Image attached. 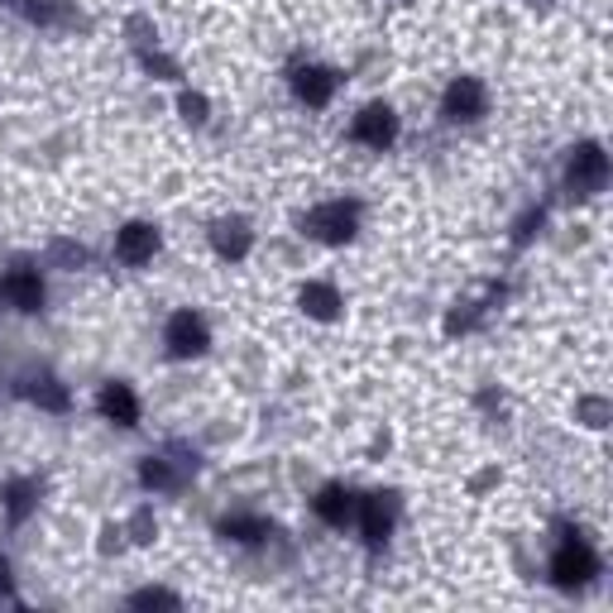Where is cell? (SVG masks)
I'll use <instances>...</instances> for the list:
<instances>
[{
    "label": "cell",
    "mask_w": 613,
    "mask_h": 613,
    "mask_svg": "<svg viewBox=\"0 0 613 613\" xmlns=\"http://www.w3.org/2000/svg\"><path fill=\"white\" fill-rule=\"evenodd\" d=\"M594 575H599L594 547L585 542V537H566V542L556 547V556H551V580H556L561 590H575V585H590Z\"/></svg>",
    "instance_id": "1"
},
{
    "label": "cell",
    "mask_w": 613,
    "mask_h": 613,
    "mask_svg": "<svg viewBox=\"0 0 613 613\" xmlns=\"http://www.w3.org/2000/svg\"><path fill=\"white\" fill-rule=\"evenodd\" d=\"M566 183H571L575 197H594V192H604V183H609V154L599 149V144H575L571 168H566Z\"/></svg>",
    "instance_id": "2"
},
{
    "label": "cell",
    "mask_w": 613,
    "mask_h": 613,
    "mask_svg": "<svg viewBox=\"0 0 613 613\" xmlns=\"http://www.w3.org/2000/svg\"><path fill=\"white\" fill-rule=\"evenodd\" d=\"M355 225H359V201H327V207L307 216V231L327 240V245H345L355 235Z\"/></svg>",
    "instance_id": "3"
},
{
    "label": "cell",
    "mask_w": 613,
    "mask_h": 613,
    "mask_svg": "<svg viewBox=\"0 0 613 613\" xmlns=\"http://www.w3.org/2000/svg\"><path fill=\"white\" fill-rule=\"evenodd\" d=\"M163 345H168V355L192 359V355H201L211 345V331H207V321H201L197 311H173L168 327H163Z\"/></svg>",
    "instance_id": "4"
},
{
    "label": "cell",
    "mask_w": 613,
    "mask_h": 613,
    "mask_svg": "<svg viewBox=\"0 0 613 613\" xmlns=\"http://www.w3.org/2000/svg\"><path fill=\"white\" fill-rule=\"evenodd\" d=\"M489 111V91L479 87L475 77H455L446 96H441V115L455 120V125H470V120H479Z\"/></svg>",
    "instance_id": "5"
},
{
    "label": "cell",
    "mask_w": 613,
    "mask_h": 613,
    "mask_svg": "<svg viewBox=\"0 0 613 613\" xmlns=\"http://www.w3.org/2000/svg\"><path fill=\"white\" fill-rule=\"evenodd\" d=\"M0 303L15 307V311H39L44 307V283L34 269H10L0 279Z\"/></svg>",
    "instance_id": "6"
},
{
    "label": "cell",
    "mask_w": 613,
    "mask_h": 613,
    "mask_svg": "<svg viewBox=\"0 0 613 613\" xmlns=\"http://www.w3.org/2000/svg\"><path fill=\"white\" fill-rule=\"evenodd\" d=\"M355 139L369 144V149H389V144L399 139V115H393L389 106H365V111L355 115Z\"/></svg>",
    "instance_id": "7"
},
{
    "label": "cell",
    "mask_w": 613,
    "mask_h": 613,
    "mask_svg": "<svg viewBox=\"0 0 613 613\" xmlns=\"http://www.w3.org/2000/svg\"><path fill=\"white\" fill-rule=\"evenodd\" d=\"M154 249H159V231H154V225H144V221L125 225V231H120V240H115V255H120V263H130V269L149 263Z\"/></svg>",
    "instance_id": "8"
},
{
    "label": "cell",
    "mask_w": 613,
    "mask_h": 613,
    "mask_svg": "<svg viewBox=\"0 0 613 613\" xmlns=\"http://www.w3.org/2000/svg\"><path fill=\"white\" fill-rule=\"evenodd\" d=\"M96 403H101L106 422H115V427H135L139 422V399L130 393V383H106Z\"/></svg>",
    "instance_id": "9"
},
{
    "label": "cell",
    "mask_w": 613,
    "mask_h": 613,
    "mask_svg": "<svg viewBox=\"0 0 613 613\" xmlns=\"http://www.w3.org/2000/svg\"><path fill=\"white\" fill-rule=\"evenodd\" d=\"M359 527H365V542L369 547L389 542V532H393V503H383V494L365 499V503H359Z\"/></svg>",
    "instance_id": "10"
},
{
    "label": "cell",
    "mask_w": 613,
    "mask_h": 613,
    "mask_svg": "<svg viewBox=\"0 0 613 613\" xmlns=\"http://www.w3.org/2000/svg\"><path fill=\"white\" fill-rule=\"evenodd\" d=\"M293 91L303 96L307 106H327L335 96V72H327V68H297Z\"/></svg>",
    "instance_id": "11"
},
{
    "label": "cell",
    "mask_w": 613,
    "mask_h": 613,
    "mask_svg": "<svg viewBox=\"0 0 613 613\" xmlns=\"http://www.w3.org/2000/svg\"><path fill=\"white\" fill-rule=\"evenodd\" d=\"M311 508H317L321 523L345 527V523H351V513H355V494H351V489H341V485H327V489L317 494V503H311Z\"/></svg>",
    "instance_id": "12"
},
{
    "label": "cell",
    "mask_w": 613,
    "mask_h": 613,
    "mask_svg": "<svg viewBox=\"0 0 613 613\" xmlns=\"http://www.w3.org/2000/svg\"><path fill=\"white\" fill-rule=\"evenodd\" d=\"M34 494H39V485H34V479H10V485H5V513H10V523L29 518Z\"/></svg>",
    "instance_id": "13"
},
{
    "label": "cell",
    "mask_w": 613,
    "mask_h": 613,
    "mask_svg": "<svg viewBox=\"0 0 613 613\" xmlns=\"http://www.w3.org/2000/svg\"><path fill=\"white\" fill-rule=\"evenodd\" d=\"M211 240H216V249H221L225 259H245V249H249V231L240 221H225V225H216L211 231Z\"/></svg>",
    "instance_id": "14"
},
{
    "label": "cell",
    "mask_w": 613,
    "mask_h": 613,
    "mask_svg": "<svg viewBox=\"0 0 613 613\" xmlns=\"http://www.w3.org/2000/svg\"><path fill=\"white\" fill-rule=\"evenodd\" d=\"M24 393H29L39 407H48V413H68V389L58 379H48V375L44 379H29V389H24Z\"/></svg>",
    "instance_id": "15"
},
{
    "label": "cell",
    "mask_w": 613,
    "mask_h": 613,
    "mask_svg": "<svg viewBox=\"0 0 613 613\" xmlns=\"http://www.w3.org/2000/svg\"><path fill=\"white\" fill-rule=\"evenodd\" d=\"M139 479H144L149 489H168V494H173V489H183V475H177L168 461H154V455L139 465Z\"/></svg>",
    "instance_id": "16"
},
{
    "label": "cell",
    "mask_w": 613,
    "mask_h": 613,
    "mask_svg": "<svg viewBox=\"0 0 613 613\" xmlns=\"http://www.w3.org/2000/svg\"><path fill=\"white\" fill-rule=\"evenodd\" d=\"M303 307L311 311V317H335V307H341V297H335V287L327 283H307V293H303Z\"/></svg>",
    "instance_id": "17"
},
{
    "label": "cell",
    "mask_w": 613,
    "mask_h": 613,
    "mask_svg": "<svg viewBox=\"0 0 613 613\" xmlns=\"http://www.w3.org/2000/svg\"><path fill=\"white\" fill-rule=\"evenodd\" d=\"M221 532L235 537V542H263V537H269V523H259V518H225Z\"/></svg>",
    "instance_id": "18"
},
{
    "label": "cell",
    "mask_w": 613,
    "mask_h": 613,
    "mask_svg": "<svg viewBox=\"0 0 613 613\" xmlns=\"http://www.w3.org/2000/svg\"><path fill=\"white\" fill-rule=\"evenodd\" d=\"M130 604H135V609H177V594H168V590H139V594H130Z\"/></svg>",
    "instance_id": "19"
},
{
    "label": "cell",
    "mask_w": 613,
    "mask_h": 613,
    "mask_svg": "<svg viewBox=\"0 0 613 613\" xmlns=\"http://www.w3.org/2000/svg\"><path fill=\"white\" fill-rule=\"evenodd\" d=\"M585 417H590V427H604L609 403H604V399H590V403H585Z\"/></svg>",
    "instance_id": "20"
},
{
    "label": "cell",
    "mask_w": 613,
    "mask_h": 613,
    "mask_svg": "<svg viewBox=\"0 0 613 613\" xmlns=\"http://www.w3.org/2000/svg\"><path fill=\"white\" fill-rule=\"evenodd\" d=\"M10 590H15V580H10V561L0 556V594H10Z\"/></svg>",
    "instance_id": "21"
}]
</instances>
